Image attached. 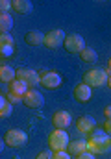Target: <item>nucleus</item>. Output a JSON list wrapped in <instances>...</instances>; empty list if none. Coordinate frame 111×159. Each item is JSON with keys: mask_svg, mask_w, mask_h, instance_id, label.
I'll list each match as a JSON object with an SVG mask.
<instances>
[{"mask_svg": "<svg viewBox=\"0 0 111 159\" xmlns=\"http://www.w3.org/2000/svg\"><path fill=\"white\" fill-rule=\"evenodd\" d=\"M0 54H2L4 57H9V56L13 54V46H0Z\"/></svg>", "mask_w": 111, "mask_h": 159, "instance_id": "nucleus-25", "label": "nucleus"}, {"mask_svg": "<svg viewBox=\"0 0 111 159\" xmlns=\"http://www.w3.org/2000/svg\"><path fill=\"white\" fill-rule=\"evenodd\" d=\"M52 159H72V156L69 152H54L52 154Z\"/></svg>", "mask_w": 111, "mask_h": 159, "instance_id": "nucleus-24", "label": "nucleus"}, {"mask_svg": "<svg viewBox=\"0 0 111 159\" xmlns=\"http://www.w3.org/2000/svg\"><path fill=\"white\" fill-rule=\"evenodd\" d=\"M0 46H13V37L9 34H0Z\"/></svg>", "mask_w": 111, "mask_h": 159, "instance_id": "nucleus-21", "label": "nucleus"}, {"mask_svg": "<svg viewBox=\"0 0 111 159\" xmlns=\"http://www.w3.org/2000/svg\"><path fill=\"white\" fill-rule=\"evenodd\" d=\"M52 124L56 129H67L71 124H72V117L69 111H56L54 117H52Z\"/></svg>", "mask_w": 111, "mask_h": 159, "instance_id": "nucleus-10", "label": "nucleus"}, {"mask_svg": "<svg viewBox=\"0 0 111 159\" xmlns=\"http://www.w3.org/2000/svg\"><path fill=\"white\" fill-rule=\"evenodd\" d=\"M39 80H41V85L44 89H50V91H54L61 85V76L56 70H43L39 74Z\"/></svg>", "mask_w": 111, "mask_h": 159, "instance_id": "nucleus-6", "label": "nucleus"}, {"mask_svg": "<svg viewBox=\"0 0 111 159\" xmlns=\"http://www.w3.org/2000/svg\"><path fill=\"white\" fill-rule=\"evenodd\" d=\"M65 39H67V35L63 34V30H50L48 34H44V46L56 50L65 44Z\"/></svg>", "mask_w": 111, "mask_h": 159, "instance_id": "nucleus-5", "label": "nucleus"}, {"mask_svg": "<svg viewBox=\"0 0 111 159\" xmlns=\"http://www.w3.org/2000/svg\"><path fill=\"white\" fill-rule=\"evenodd\" d=\"M0 9H2V13H7L9 9H13V2H9V0H2V2H0Z\"/></svg>", "mask_w": 111, "mask_h": 159, "instance_id": "nucleus-22", "label": "nucleus"}, {"mask_svg": "<svg viewBox=\"0 0 111 159\" xmlns=\"http://www.w3.org/2000/svg\"><path fill=\"white\" fill-rule=\"evenodd\" d=\"M78 56H80V59H81V61H85V63H93V61H96V59H98V54H96V50H93V48H87V46H85V48H83V50H81Z\"/></svg>", "mask_w": 111, "mask_h": 159, "instance_id": "nucleus-19", "label": "nucleus"}, {"mask_svg": "<svg viewBox=\"0 0 111 159\" xmlns=\"http://www.w3.org/2000/svg\"><path fill=\"white\" fill-rule=\"evenodd\" d=\"M108 87L111 89V74H109V78H108Z\"/></svg>", "mask_w": 111, "mask_h": 159, "instance_id": "nucleus-31", "label": "nucleus"}, {"mask_svg": "<svg viewBox=\"0 0 111 159\" xmlns=\"http://www.w3.org/2000/svg\"><path fill=\"white\" fill-rule=\"evenodd\" d=\"M26 143H28V135L19 128H11L4 133V144L9 148H21Z\"/></svg>", "mask_w": 111, "mask_h": 159, "instance_id": "nucleus-4", "label": "nucleus"}, {"mask_svg": "<svg viewBox=\"0 0 111 159\" xmlns=\"http://www.w3.org/2000/svg\"><path fill=\"white\" fill-rule=\"evenodd\" d=\"M35 159H52V154H48V152H41Z\"/></svg>", "mask_w": 111, "mask_h": 159, "instance_id": "nucleus-28", "label": "nucleus"}, {"mask_svg": "<svg viewBox=\"0 0 111 159\" xmlns=\"http://www.w3.org/2000/svg\"><path fill=\"white\" fill-rule=\"evenodd\" d=\"M87 152H91V154L111 152V135H108L104 129H93L87 139Z\"/></svg>", "mask_w": 111, "mask_h": 159, "instance_id": "nucleus-1", "label": "nucleus"}, {"mask_svg": "<svg viewBox=\"0 0 111 159\" xmlns=\"http://www.w3.org/2000/svg\"><path fill=\"white\" fill-rule=\"evenodd\" d=\"M13 11L19 15H26L32 11V2L30 0H13Z\"/></svg>", "mask_w": 111, "mask_h": 159, "instance_id": "nucleus-17", "label": "nucleus"}, {"mask_svg": "<svg viewBox=\"0 0 111 159\" xmlns=\"http://www.w3.org/2000/svg\"><path fill=\"white\" fill-rule=\"evenodd\" d=\"M17 80H22L28 87L41 85L39 74H37L34 69H28V67H19V69H17Z\"/></svg>", "mask_w": 111, "mask_h": 159, "instance_id": "nucleus-7", "label": "nucleus"}, {"mask_svg": "<svg viewBox=\"0 0 111 159\" xmlns=\"http://www.w3.org/2000/svg\"><path fill=\"white\" fill-rule=\"evenodd\" d=\"M24 41H26L28 46H39V44H44V35L37 30H32L24 35Z\"/></svg>", "mask_w": 111, "mask_h": 159, "instance_id": "nucleus-15", "label": "nucleus"}, {"mask_svg": "<svg viewBox=\"0 0 111 159\" xmlns=\"http://www.w3.org/2000/svg\"><path fill=\"white\" fill-rule=\"evenodd\" d=\"M11 111H13V104H9L6 100V96L0 98V119H7L11 117Z\"/></svg>", "mask_w": 111, "mask_h": 159, "instance_id": "nucleus-20", "label": "nucleus"}, {"mask_svg": "<svg viewBox=\"0 0 111 159\" xmlns=\"http://www.w3.org/2000/svg\"><path fill=\"white\" fill-rule=\"evenodd\" d=\"M78 159H95V154H91V152H83V154H80Z\"/></svg>", "mask_w": 111, "mask_h": 159, "instance_id": "nucleus-27", "label": "nucleus"}, {"mask_svg": "<svg viewBox=\"0 0 111 159\" xmlns=\"http://www.w3.org/2000/svg\"><path fill=\"white\" fill-rule=\"evenodd\" d=\"M72 94H74V98H76L78 102L85 104V102L91 100V87H89L87 83H78V85H74Z\"/></svg>", "mask_w": 111, "mask_h": 159, "instance_id": "nucleus-11", "label": "nucleus"}, {"mask_svg": "<svg viewBox=\"0 0 111 159\" xmlns=\"http://www.w3.org/2000/svg\"><path fill=\"white\" fill-rule=\"evenodd\" d=\"M104 131L108 135H111V119H106V122H104Z\"/></svg>", "mask_w": 111, "mask_h": 159, "instance_id": "nucleus-26", "label": "nucleus"}, {"mask_svg": "<svg viewBox=\"0 0 111 159\" xmlns=\"http://www.w3.org/2000/svg\"><path fill=\"white\" fill-rule=\"evenodd\" d=\"M104 115H106V119H111V106H106V109H104Z\"/></svg>", "mask_w": 111, "mask_h": 159, "instance_id": "nucleus-29", "label": "nucleus"}, {"mask_svg": "<svg viewBox=\"0 0 111 159\" xmlns=\"http://www.w3.org/2000/svg\"><path fill=\"white\" fill-rule=\"evenodd\" d=\"M108 78H109L108 70L100 67H95L83 72V83H87L89 87H104L108 83Z\"/></svg>", "mask_w": 111, "mask_h": 159, "instance_id": "nucleus-2", "label": "nucleus"}, {"mask_svg": "<svg viewBox=\"0 0 111 159\" xmlns=\"http://www.w3.org/2000/svg\"><path fill=\"white\" fill-rule=\"evenodd\" d=\"M76 129L81 131V133H91L95 129V120L91 117H80L76 120Z\"/></svg>", "mask_w": 111, "mask_h": 159, "instance_id": "nucleus-12", "label": "nucleus"}, {"mask_svg": "<svg viewBox=\"0 0 111 159\" xmlns=\"http://www.w3.org/2000/svg\"><path fill=\"white\" fill-rule=\"evenodd\" d=\"M69 144H71V141H69V135L65 129H54L48 135V146L54 152H65L69 148Z\"/></svg>", "mask_w": 111, "mask_h": 159, "instance_id": "nucleus-3", "label": "nucleus"}, {"mask_svg": "<svg viewBox=\"0 0 111 159\" xmlns=\"http://www.w3.org/2000/svg\"><path fill=\"white\" fill-rule=\"evenodd\" d=\"M28 91H30V87H28L22 80H15V81H11V83H9V93L17 94V96H21V98H22Z\"/></svg>", "mask_w": 111, "mask_h": 159, "instance_id": "nucleus-16", "label": "nucleus"}, {"mask_svg": "<svg viewBox=\"0 0 111 159\" xmlns=\"http://www.w3.org/2000/svg\"><path fill=\"white\" fill-rule=\"evenodd\" d=\"M106 70H108V74H111V57L108 59V69Z\"/></svg>", "mask_w": 111, "mask_h": 159, "instance_id": "nucleus-30", "label": "nucleus"}, {"mask_svg": "<svg viewBox=\"0 0 111 159\" xmlns=\"http://www.w3.org/2000/svg\"><path fill=\"white\" fill-rule=\"evenodd\" d=\"M6 100H7L9 104H19V102H22V98L17 96V94H13V93H7V94H6Z\"/></svg>", "mask_w": 111, "mask_h": 159, "instance_id": "nucleus-23", "label": "nucleus"}, {"mask_svg": "<svg viewBox=\"0 0 111 159\" xmlns=\"http://www.w3.org/2000/svg\"><path fill=\"white\" fill-rule=\"evenodd\" d=\"M67 152H69L71 156H76V157H78L80 154L87 152V141H81V139H76V141H71V144H69Z\"/></svg>", "mask_w": 111, "mask_h": 159, "instance_id": "nucleus-13", "label": "nucleus"}, {"mask_svg": "<svg viewBox=\"0 0 111 159\" xmlns=\"http://www.w3.org/2000/svg\"><path fill=\"white\" fill-rule=\"evenodd\" d=\"M63 46H65V50L71 52V54H80V52L85 48V41H83L81 35H78V34H69Z\"/></svg>", "mask_w": 111, "mask_h": 159, "instance_id": "nucleus-8", "label": "nucleus"}, {"mask_svg": "<svg viewBox=\"0 0 111 159\" xmlns=\"http://www.w3.org/2000/svg\"><path fill=\"white\" fill-rule=\"evenodd\" d=\"M17 80V70L9 65H2L0 67V81L2 83H11Z\"/></svg>", "mask_w": 111, "mask_h": 159, "instance_id": "nucleus-14", "label": "nucleus"}, {"mask_svg": "<svg viewBox=\"0 0 111 159\" xmlns=\"http://www.w3.org/2000/svg\"><path fill=\"white\" fill-rule=\"evenodd\" d=\"M22 104H24L26 107H30V109H39V107H43L44 98H43V94H41L39 91L30 89V91L22 96Z\"/></svg>", "mask_w": 111, "mask_h": 159, "instance_id": "nucleus-9", "label": "nucleus"}, {"mask_svg": "<svg viewBox=\"0 0 111 159\" xmlns=\"http://www.w3.org/2000/svg\"><path fill=\"white\" fill-rule=\"evenodd\" d=\"M13 28V19L9 13H0V34H9Z\"/></svg>", "mask_w": 111, "mask_h": 159, "instance_id": "nucleus-18", "label": "nucleus"}]
</instances>
